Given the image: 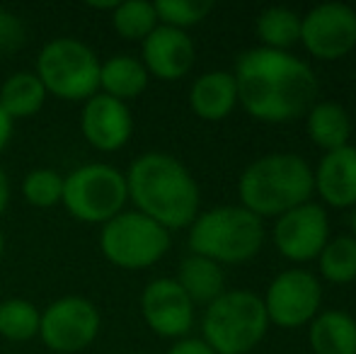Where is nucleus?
<instances>
[{"label":"nucleus","instance_id":"obj_20","mask_svg":"<svg viewBox=\"0 0 356 354\" xmlns=\"http://www.w3.org/2000/svg\"><path fill=\"white\" fill-rule=\"evenodd\" d=\"M175 282H177L179 287H182V291L192 298L194 306H197V303L209 306V303L216 301V298L225 291L223 267L216 265L209 257L192 255V252H189L187 257H182Z\"/></svg>","mask_w":356,"mask_h":354},{"label":"nucleus","instance_id":"obj_12","mask_svg":"<svg viewBox=\"0 0 356 354\" xmlns=\"http://www.w3.org/2000/svg\"><path fill=\"white\" fill-rule=\"evenodd\" d=\"M274 246L291 262L318 260L330 241V218L320 204L305 202L282 214L274 223Z\"/></svg>","mask_w":356,"mask_h":354},{"label":"nucleus","instance_id":"obj_3","mask_svg":"<svg viewBox=\"0 0 356 354\" xmlns=\"http://www.w3.org/2000/svg\"><path fill=\"white\" fill-rule=\"evenodd\" d=\"M313 192V170L298 153H269L257 158L238 179L240 207L259 218H279L310 202Z\"/></svg>","mask_w":356,"mask_h":354},{"label":"nucleus","instance_id":"obj_36","mask_svg":"<svg viewBox=\"0 0 356 354\" xmlns=\"http://www.w3.org/2000/svg\"><path fill=\"white\" fill-rule=\"evenodd\" d=\"M129 354H134V352H129Z\"/></svg>","mask_w":356,"mask_h":354},{"label":"nucleus","instance_id":"obj_32","mask_svg":"<svg viewBox=\"0 0 356 354\" xmlns=\"http://www.w3.org/2000/svg\"><path fill=\"white\" fill-rule=\"evenodd\" d=\"M10 197H13V187H10V177L5 172V168L0 166V216L8 211Z\"/></svg>","mask_w":356,"mask_h":354},{"label":"nucleus","instance_id":"obj_10","mask_svg":"<svg viewBox=\"0 0 356 354\" xmlns=\"http://www.w3.org/2000/svg\"><path fill=\"white\" fill-rule=\"evenodd\" d=\"M262 301L269 323L284 328V330H296L320 313L323 284L308 269H286L272 279Z\"/></svg>","mask_w":356,"mask_h":354},{"label":"nucleus","instance_id":"obj_23","mask_svg":"<svg viewBox=\"0 0 356 354\" xmlns=\"http://www.w3.org/2000/svg\"><path fill=\"white\" fill-rule=\"evenodd\" d=\"M254 29L264 49L286 51L296 42H300V15L284 5H274L259 13Z\"/></svg>","mask_w":356,"mask_h":354},{"label":"nucleus","instance_id":"obj_27","mask_svg":"<svg viewBox=\"0 0 356 354\" xmlns=\"http://www.w3.org/2000/svg\"><path fill=\"white\" fill-rule=\"evenodd\" d=\"M22 197L34 209H54L63 197V175L54 168H34L22 179Z\"/></svg>","mask_w":356,"mask_h":354},{"label":"nucleus","instance_id":"obj_19","mask_svg":"<svg viewBox=\"0 0 356 354\" xmlns=\"http://www.w3.org/2000/svg\"><path fill=\"white\" fill-rule=\"evenodd\" d=\"M308 340L315 354H356V321L344 311H323L310 321Z\"/></svg>","mask_w":356,"mask_h":354},{"label":"nucleus","instance_id":"obj_26","mask_svg":"<svg viewBox=\"0 0 356 354\" xmlns=\"http://www.w3.org/2000/svg\"><path fill=\"white\" fill-rule=\"evenodd\" d=\"M320 274L330 284L356 282V241L352 236L330 238L318 255Z\"/></svg>","mask_w":356,"mask_h":354},{"label":"nucleus","instance_id":"obj_11","mask_svg":"<svg viewBox=\"0 0 356 354\" xmlns=\"http://www.w3.org/2000/svg\"><path fill=\"white\" fill-rule=\"evenodd\" d=\"M300 42L310 56L337 61L356 47V10L344 3H323L300 17Z\"/></svg>","mask_w":356,"mask_h":354},{"label":"nucleus","instance_id":"obj_21","mask_svg":"<svg viewBox=\"0 0 356 354\" xmlns=\"http://www.w3.org/2000/svg\"><path fill=\"white\" fill-rule=\"evenodd\" d=\"M305 129H308L310 141L325 153L337 151L342 146H349V136H352V119L349 112L337 102H315L308 109L305 117Z\"/></svg>","mask_w":356,"mask_h":354},{"label":"nucleus","instance_id":"obj_34","mask_svg":"<svg viewBox=\"0 0 356 354\" xmlns=\"http://www.w3.org/2000/svg\"><path fill=\"white\" fill-rule=\"evenodd\" d=\"M3 255H5V236H3V231H0V260H3Z\"/></svg>","mask_w":356,"mask_h":354},{"label":"nucleus","instance_id":"obj_8","mask_svg":"<svg viewBox=\"0 0 356 354\" xmlns=\"http://www.w3.org/2000/svg\"><path fill=\"white\" fill-rule=\"evenodd\" d=\"M172 238L160 223L150 221L148 216L124 209L122 214L99 226V252L109 265L138 272L158 265L168 255Z\"/></svg>","mask_w":356,"mask_h":354},{"label":"nucleus","instance_id":"obj_9","mask_svg":"<svg viewBox=\"0 0 356 354\" xmlns=\"http://www.w3.org/2000/svg\"><path fill=\"white\" fill-rule=\"evenodd\" d=\"M102 330L99 308L85 296H61L42 311L39 337L54 354L85 352Z\"/></svg>","mask_w":356,"mask_h":354},{"label":"nucleus","instance_id":"obj_15","mask_svg":"<svg viewBox=\"0 0 356 354\" xmlns=\"http://www.w3.org/2000/svg\"><path fill=\"white\" fill-rule=\"evenodd\" d=\"M197 61V47L182 29L158 24L141 42V63L148 76L172 83L184 78Z\"/></svg>","mask_w":356,"mask_h":354},{"label":"nucleus","instance_id":"obj_25","mask_svg":"<svg viewBox=\"0 0 356 354\" xmlns=\"http://www.w3.org/2000/svg\"><path fill=\"white\" fill-rule=\"evenodd\" d=\"M114 32L127 42H143L155 27H158V15H155V5L148 0H127L119 3L117 8L109 13Z\"/></svg>","mask_w":356,"mask_h":354},{"label":"nucleus","instance_id":"obj_33","mask_svg":"<svg viewBox=\"0 0 356 354\" xmlns=\"http://www.w3.org/2000/svg\"><path fill=\"white\" fill-rule=\"evenodd\" d=\"M119 5V0H107V3H88V8L92 10H107V13H112L114 8Z\"/></svg>","mask_w":356,"mask_h":354},{"label":"nucleus","instance_id":"obj_2","mask_svg":"<svg viewBox=\"0 0 356 354\" xmlns=\"http://www.w3.org/2000/svg\"><path fill=\"white\" fill-rule=\"evenodd\" d=\"M129 202L138 214L160 223L165 231L189 228L199 216V184L182 161L163 151H148L129 166Z\"/></svg>","mask_w":356,"mask_h":354},{"label":"nucleus","instance_id":"obj_13","mask_svg":"<svg viewBox=\"0 0 356 354\" xmlns=\"http://www.w3.org/2000/svg\"><path fill=\"white\" fill-rule=\"evenodd\" d=\"M138 306L145 325L165 340L189 337V330L194 328L192 298L170 277H158L145 284Z\"/></svg>","mask_w":356,"mask_h":354},{"label":"nucleus","instance_id":"obj_22","mask_svg":"<svg viewBox=\"0 0 356 354\" xmlns=\"http://www.w3.org/2000/svg\"><path fill=\"white\" fill-rule=\"evenodd\" d=\"M47 97V90L34 71H15L0 86V107L13 122L29 119L42 112Z\"/></svg>","mask_w":356,"mask_h":354},{"label":"nucleus","instance_id":"obj_16","mask_svg":"<svg viewBox=\"0 0 356 354\" xmlns=\"http://www.w3.org/2000/svg\"><path fill=\"white\" fill-rule=\"evenodd\" d=\"M313 187L327 207H356V146L325 153L313 170Z\"/></svg>","mask_w":356,"mask_h":354},{"label":"nucleus","instance_id":"obj_31","mask_svg":"<svg viewBox=\"0 0 356 354\" xmlns=\"http://www.w3.org/2000/svg\"><path fill=\"white\" fill-rule=\"evenodd\" d=\"M13 134H15V122L5 114V109L0 107V153L8 148V143L13 141Z\"/></svg>","mask_w":356,"mask_h":354},{"label":"nucleus","instance_id":"obj_17","mask_svg":"<svg viewBox=\"0 0 356 354\" xmlns=\"http://www.w3.org/2000/svg\"><path fill=\"white\" fill-rule=\"evenodd\" d=\"M238 104V86L233 73H202L189 88V107L204 122H223Z\"/></svg>","mask_w":356,"mask_h":354},{"label":"nucleus","instance_id":"obj_35","mask_svg":"<svg viewBox=\"0 0 356 354\" xmlns=\"http://www.w3.org/2000/svg\"><path fill=\"white\" fill-rule=\"evenodd\" d=\"M352 238L356 241V207H354V214H352Z\"/></svg>","mask_w":356,"mask_h":354},{"label":"nucleus","instance_id":"obj_1","mask_svg":"<svg viewBox=\"0 0 356 354\" xmlns=\"http://www.w3.org/2000/svg\"><path fill=\"white\" fill-rule=\"evenodd\" d=\"M238 102L257 122L284 124L303 117L318 97L313 68L289 51L250 49L235 61Z\"/></svg>","mask_w":356,"mask_h":354},{"label":"nucleus","instance_id":"obj_29","mask_svg":"<svg viewBox=\"0 0 356 354\" xmlns=\"http://www.w3.org/2000/svg\"><path fill=\"white\" fill-rule=\"evenodd\" d=\"M27 42L24 19L13 10L0 8V54H15Z\"/></svg>","mask_w":356,"mask_h":354},{"label":"nucleus","instance_id":"obj_6","mask_svg":"<svg viewBox=\"0 0 356 354\" xmlns=\"http://www.w3.org/2000/svg\"><path fill=\"white\" fill-rule=\"evenodd\" d=\"M34 73L47 95L63 102H85L99 92L97 54L75 37H58L44 44Z\"/></svg>","mask_w":356,"mask_h":354},{"label":"nucleus","instance_id":"obj_5","mask_svg":"<svg viewBox=\"0 0 356 354\" xmlns=\"http://www.w3.org/2000/svg\"><path fill=\"white\" fill-rule=\"evenodd\" d=\"M267 328L262 296L250 289H230L204 311L202 340L216 354H248L264 340Z\"/></svg>","mask_w":356,"mask_h":354},{"label":"nucleus","instance_id":"obj_4","mask_svg":"<svg viewBox=\"0 0 356 354\" xmlns=\"http://www.w3.org/2000/svg\"><path fill=\"white\" fill-rule=\"evenodd\" d=\"M189 252L213 260L216 265H243L264 246V223L243 207H213L199 211L189 226Z\"/></svg>","mask_w":356,"mask_h":354},{"label":"nucleus","instance_id":"obj_14","mask_svg":"<svg viewBox=\"0 0 356 354\" xmlns=\"http://www.w3.org/2000/svg\"><path fill=\"white\" fill-rule=\"evenodd\" d=\"M80 131L95 151H122L134 136V114L127 102L97 92L83 102Z\"/></svg>","mask_w":356,"mask_h":354},{"label":"nucleus","instance_id":"obj_7","mask_svg":"<svg viewBox=\"0 0 356 354\" xmlns=\"http://www.w3.org/2000/svg\"><path fill=\"white\" fill-rule=\"evenodd\" d=\"M127 202V175L109 163H85L63 175L61 204L80 223L104 226L124 211Z\"/></svg>","mask_w":356,"mask_h":354},{"label":"nucleus","instance_id":"obj_18","mask_svg":"<svg viewBox=\"0 0 356 354\" xmlns=\"http://www.w3.org/2000/svg\"><path fill=\"white\" fill-rule=\"evenodd\" d=\"M148 71L138 56L131 54H114L99 61V92L119 102H131L141 97L148 88Z\"/></svg>","mask_w":356,"mask_h":354},{"label":"nucleus","instance_id":"obj_30","mask_svg":"<svg viewBox=\"0 0 356 354\" xmlns=\"http://www.w3.org/2000/svg\"><path fill=\"white\" fill-rule=\"evenodd\" d=\"M168 354H216L202 337H182L175 340V345L170 347Z\"/></svg>","mask_w":356,"mask_h":354},{"label":"nucleus","instance_id":"obj_24","mask_svg":"<svg viewBox=\"0 0 356 354\" xmlns=\"http://www.w3.org/2000/svg\"><path fill=\"white\" fill-rule=\"evenodd\" d=\"M42 311L29 298H5L0 301V337L8 342H27L39 337Z\"/></svg>","mask_w":356,"mask_h":354},{"label":"nucleus","instance_id":"obj_28","mask_svg":"<svg viewBox=\"0 0 356 354\" xmlns=\"http://www.w3.org/2000/svg\"><path fill=\"white\" fill-rule=\"evenodd\" d=\"M153 5L160 24L182 29V32L207 19V15L213 10V3L209 0H158Z\"/></svg>","mask_w":356,"mask_h":354}]
</instances>
